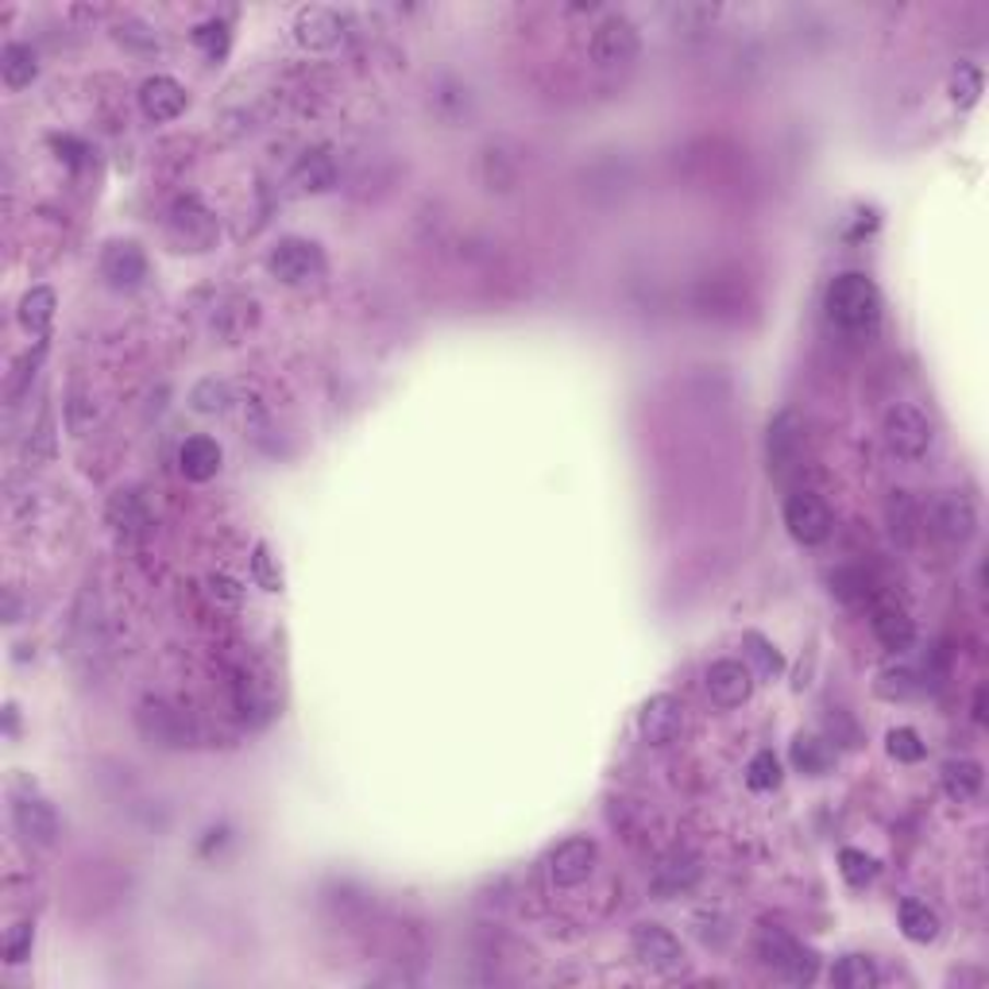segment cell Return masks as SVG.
I'll use <instances>...</instances> for the list:
<instances>
[{
    "label": "cell",
    "mask_w": 989,
    "mask_h": 989,
    "mask_svg": "<svg viewBox=\"0 0 989 989\" xmlns=\"http://www.w3.org/2000/svg\"><path fill=\"white\" fill-rule=\"evenodd\" d=\"M746 785L754 792H774L781 785V762H777L774 750H762V754L750 757L746 765Z\"/></svg>",
    "instance_id": "1f68e13d"
},
{
    "label": "cell",
    "mask_w": 989,
    "mask_h": 989,
    "mask_svg": "<svg viewBox=\"0 0 989 989\" xmlns=\"http://www.w3.org/2000/svg\"><path fill=\"white\" fill-rule=\"evenodd\" d=\"M140 113L151 125H170L186 113V90L167 74H155L140 85Z\"/></svg>",
    "instance_id": "9a60e30c"
},
{
    "label": "cell",
    "mask_w": 989,
    "mask_h": 989,
    "mask_svg": "<svg viewBox=\"0 0 989 989\" xmlns=\"http://www.w3.org/2000/svg\"><path fill=\"white\" fill-rule=\"evenodd\" d=\"M916 688H920V684H916V673L908 666H890L878 673V696H885V699H908V696H916Z\"/></svg>",
    "instance_id": "836d02e7"
},
{
    "label": "cell",
    "mask_w": 989,
    "mask_h": 989,
    "mask_svg": "<svg viewBox=\"0 0 989 989\" xmlns=\"http://www.w3.org/2000/svg\"><path fill=\"white\" fill-rule=\"evenodd\" d=\"M294 178H298V186L306 193H321L329 190V186L337 183V163L329 151H309L306 158L298 163V170H294Z\"/></svg>",
    "instance_id": "4316f807"
},
{
    "label": "cell",
    "mask_w": 989,
    "mask_h": 989,
    "mask_svg": "<svg viewBox=\"0 0 989 989\" xmlns=\"http://www.w3.org/2000/svg\"><path fill=\"white\" fill-rule=\"evenodd\" d=\"M221 460H225V452H221V445H216L213 437H205V433L190 437V441L178 449V468H183V475L193 483L213 480V475L221 472Z\"/></svg>",
    "instance_id": "d6986e66"
},
{
    "label": "cell",
    "mask_w": 989,
    "mask_h": 989,
    "mask_svg": "<svg viewBox=\"0 0 989 989\" xmlns=\"http://www.w3.org/2000/svg\"><path fill=\"white\" fill-rule=\"evenodd\" d=\"M878 981H882V974H878L873 958L866 955H843L832 970V986L839 989H873Z\"/></svg>",
    "instance_id": "83f0119b"
},
{
    "label": "cell",
    "mask_w": 989,
    "mask_h": 989,
    "mask_svg": "<svg viewBox=\"0 0 989 989\" xmlns=\"http://www.w3.org/2000/svg\"><path fill=\"white\" fill-rule=\"evenodd\" d=\"M827 317L847 333H870L882 321V291L862 271L839 274L827 286Z\"/></svg>",
    "instance_id": "6da1fadb"
},
{
    "label": "cell",
    "mask_w": 989,
    "mask_h": 989,
    "mask_svg": "<svg viewBox=\"0 0 989 989\" xmlns=\"http://www.w3.org/2000/svg\"><path fill=\"white\" fill-rule=\"evenodd\" d=\"M882 433H885V445L905 460H920L931 449V437H935L931 417L916 402H893L882 417Z\"/></svg>",
    "instance_id": "3957f363"
},
{
    "label": "cell",
    "mask_w": 989,
    "mask_h": 989,
    "mask_svg": "<svg viewBox=\"0 0 989 989\" xmlns=\"http://www.w3.org/2000/svg\"><path fill=\"white\" fill-rule=\"evenodd\" d=\"M785 526L789 533L800 541V545H820V541L832 538V510L820 495L812 491H792L789 499H785Z\"/></svg>",
    "instance_id": "ba28073f"
},
{
    "label": "cell",
    "mask_w": 989,
    "mask_h": 989,
    "mask_svg": "<svg viewBox=\"0 0 989 989\" xmlns=\"http://www.w3.org/2000/svg\"><path fill=\"white\" fill-rule=\"evenodd\" d=\"M699 878V866L692 855H681V850H673L669 858H661V866L654 870V890L661 893V897H676V893L692 890Z\"/></svg>",
    "instance_id": "ffe728a7"
},
{
    "label": "cell",
    "mask_w": 989,
    "mask_h": 989,
    "mask_svg": "<svg viewBox=\"0 0 989 989\" xmlns=\"http://www.w3.org/2000/svg\"><path fill=\"white\" fill-rule=\"evenodd\" d=\"M839 870H843V878H847V885H855V890H866V885L878 878V862L858 847L839 850Z\"/></svg>",
    "instance_id": "d6a6232c"
},
{
    "label": "cell",
    "mask_w": 989,
    "mask_h": 989,
    "mask_svg": "<svg viewBox=\"0 0 989 989\" xmlns=\"http://www.w3.org/2000/svg\"><path fill=\"white\" fill-rule=\"evenodd\" d=\"M32 923H16V928L9 931V940H4V963L9 966H20L27 955H32Z\"/></svg>",
    "instance_id": "ab89813d"
},
{
    "label": "cell",
    "mask_w": 989,
    "mask_h": 989,
    "mask_svg": "<svg viewBox=\"0 0 989 989\" xmlns=\"http://www.w3.org/2000/svg\"><path fill=\"white\" fill-rule=\"evenodd\" d=\"M870 626H873V638L882 641V646L890 649V654H905V649L916 641V623H913V615H908V611L900 608V603H893V599H882V603L873 608Z\"/></svg>",
    "instance_id": "ac0fdd59"
},
{
    "label": "cell",
    "mask_w": 989,
    "mask_h": 989,
    "mask_svg": "<svg viewBox=\"0 0 989 989\" xmlns=\"http://www.w3.org/2000/svg\"><path fill=\"white\" fill-rule=\"evenodd\" d=\"M108 522L117 526V530L125 533L128 541H132V538H140L143 526H148V510L140 507V499H136V495L120 491L117 499L108 503Z\"/></svg>",
    "instance_id": "f546056e"
},
{
    "label": "cell",
    "mask_w": 989,
    "mask_h": 989,
    "mask_svg": "<svg viewBox=\"0 0 989 989\" xmlns=\"http://www.w3.org/2000/svg\"><path fill=\"white\" fill-rule=\"evenodd\" d=\"M900 931L913 943H935L940 940V916L931 913L923 900H900Z\"/></svg>",
    "instance_id": "d4e9b609"
},
{
    "label": "cell",
    "mask_w": 989,
    "mask_h": 989,
    "mask_svg": "<svg viewBox=\"0 0 989 989\" xmlns=\"http://www.w3.org/2000/svg\"><path fill=\"white\" fill-rule=\"evenodd\" d=\"M193 43H198L201 50H205L209 59H225L228 55V27L225 24H201L198 32H193Z\"/></svg>",
    "instance_id": "f35d334b"
},
{
    "label": "cell",
    "mask_w": 989,
    "mask_h": 989,
    "mask_svg": "<svg viewBox=\"0 0 989 989\" xmlns=\"http://www.w3.org/2000/svg\"><path fill=\"white\" fill-rule=\"evenodd\" d=\"M267 271L286 286H306L325 274V256L314 240L283 236V240L271 248V256H267Z\"/></svg>",
    "instance_id": "277c9868"
},
{
    "label": "cell",
    "mask_w": 989,
    "mask_h": 989,
    "mask_svg": "<svg viewBox=\"0 0 989 989\" xmlns=\"http://www.w3.org/2000/svg\"><path fill=\"white\" fill-rule=\"evenodd\" d=\"M35 74H39V62H35V50L27 43H9V47L0 50V78H4L9 90L32 85Z\"/></svg>",
    "instance_id": "603a6c76"
},
{
    "label": "cell",
    "mask_w": 989,
    "mask_h": 989,
    "mask_svg": "<svg viewBox=\"0 0 989 989\" xmlns=\"http://www.w3.org/2000/svg\"><path fill=\"white\" fill-rule=\"evenodd\" d=\"M101 274L108 279L113 291H136L148 279V256L132 240L108 244L105 256H101Z\"/></svg>",
    "instance_id": "5bb4252c"
},
{
    "label": "cell",
    "mask_w": 989,
    "mask_h": 989,
    "mask_svg": "<svg viewBox=\"0 0 989 989\" xmlns=\"http://www.w3.org/2000/svg\"><path fill=\"white\" fill-rule=\"evenodd\" d=\"M213 596H221L225 603H240V588L228 576H213Z\"/></svg>",
    "instance_id": "60d3db41"
},
{
    "label": "cell",
    "mask_w": 989,
    "mask_h": 989,
    "mask_svg": "<svg viewBox=\"0 0 989 989\" xmlns=\"http://www.w3.org/2000/svg\"><path fill=\"white\" fill-rule=\"evenodd\" d=\"M294 39L306 50H333L344 39V16L325 4H309L294 16Z\"/></svg>",
    "instance_id": "7c38bea8"
},
{
    "label": "cell",
    "mask_w": 989,
    "mask_h": 989,
    "mask_svg": "<svg viewBox=\"0 0 989 989\" xmlns=\"http://www.w3.org/2000/svg\"><path fill=\"white\" fill-rule=\"evenodd\" d=\"M591 59H596V67H603V70L631 67V62L638 59V27H634L623 12L603 16L596 32H591Z\"/></svg>",
    "instance_id": "5b68a950"
},
{
    "label": "cell",
    "mask_w": 989,
    "mask_h": 989,
    "mask_svg": "<svg viewBox=\"0 0 989 989\" xmlns=\"http://www.w3.org/2000/svg\"><path fill=\"white\" fill-rule=\"evenodd\" d=\"M596 858H599V850L591 839H584V835L565 839L553 855H549V878H553L557 890H576V885H584L591 878Z\"/></svg>",
    "instance_id": "8fae6325"
},
{
    "label": "cell",
    "mask_w": 989,
    "mask_h": 989,
    "mask_svg": "<svg viewBox=\"0 0 989 989\" xmlns=\"http://www.w3.org/2000/svg\"><path fill=\"white\" fill-rule=\"evenodd\" d=\"M931 533L943 541V545H966L978 530V515H974V503L958 491H947L940 499L931 503V515H928Z\"/></svg>",
    "instance_id": "9c48e42d"
},
{
    "label": "cell",
    "mask_w": 989,
    "mask_h": 989,
    "mask_svg": "<svg viewBox=\"0 0 989 989\" xmlns=\"http://www.w3.org/2000/svg\"><path fill=\"white\" fill-rule=\"evenodd\" d=\"M832 762H835V750L823 739H815V734H800V739L792 742V765H797L800 774L820 777L832 769Z\"/></svg>",
    "instance_id": "484cf974"
},
{
    "label": "cell",
    "mask_w": 989,
    "mask_h": 989,
    "mask_svg": "<svg viewBox=\"0 0 989 989\" xmlns=\"http://www.w3.org/2000/svg\"><path fill=\"white\" fill-rule=\"evenodd\" d=\"M981 93V70L978 67H958L955 78H951V97H955V105L970 108L974 101H978Z\"/></svg>",
    "instance_id": "8d00e7d4"
},
{
    "label": "cell",
    "mask_w": 989,
    "mask_h": 989,
    "mask_svg": "<svg viewBox=\"0 0 989 989\" xmlns=\"http://www.w3.org/2000/svg\"><path fill=\"white\" fill-rule=\"evenodd\" d=\"M681 731H684V707L676 696L657 692V696H649L646 704H641L638 734L649 742V746H669V742L681 739Z\"/></svg>",
    "instance_id": "30bf717a"
},
{
    "label": "cell",
    "mask_w": 989,
    "mask_h": 989,
    "mask_svg": "<svg viewBox=\"0 0 989 989\" xmlns=\"http://www.w3.org/2000/svg\"><path fill=\"white\" fill-rule=\"evenodd\" d=\"M50 321H55V291H50V286H35V291H27L24 302H20V325H24L32 337L47 341Z\"/></svg>",
    "instance_id": "cb8c5ba5"
},
{
    "label": "cell",
    "mask_w": 989,
    "mask_h": 989,
    "mask_svg": "<svg viewBox=\"0 0 989 989\" xmlns=\"http://www.w3.org/2000/svg\"><path fill=\"white\" fill-rule=\"evenodd\" d=\"M769 468L777 475H785L792 464L800 460V449H804V425L792 410H781V414L769 422Z\"/></svg>",
    "instance_id": "2e32d148"
},
{
    "label": "cell",
    "mask_w": 989,
    "mask_h": 989,
    "mask_svg": "<svg viewBox=\"0 0 989 989\" xmlns=\"http://www.w3.org/2000/svg\"><path fill=\"white\" fill-rule=\"evenodd\" d=\"M190 402H193L198 414H221V410L228 407V387L225 382H216V379H201L198 387H193Z\"/></svg>",
    "instance_id": "e575fe53"
},
{
    "label": "cell",
    "mask_w": 989,
    "mask_h": 989,
    "mask_svg": "<svg viewBox=\"0 0 989 989\" xmlns=\"http://www.w3.org/2000/svg\"><path fill=\"white\" fill-rule=\"evenodd\" d=\"M885 510H890V530L897 538V545L913 549L916 533H920V515H916V503L908 499V491H893Z\"/></svg>",
    "instance_id": "f1b7e54d"
},
{
    "label": "cell",
    "mask_w": 989,
    "mask_h": 989,
    "mask_svg": "<svg viewBox=\"0 0 989 989\" xmlns=\"http://www.w3.org/2000/svg\"><path fill=\"white\" fill-rule=\"evenodd\" d=\"M890 754L897 757V762H905V765H916L923 757V742H920V734L913 731V727H897V731H890Z\"/></svg>",
    "instance_id": "d590c367"
},
{
    "label": "cell",
    "mask_w": 989,
    "mask_h": 989,
    "mask_svg": "<svg viewBox=\"0 0 989 989\" xmlns=\"http://www.w3.org/2000/svg\"><path fill=\"white\" fill-rule=\"evenodd\" d=\"M221 236L216 216L201 205L198 198H183L170 209V240L178 244V251H209Z\"/></svg>",
    "instance_id": "52a82bcc"
},
{
    "label": "cell",
    "mask_w": 989,
    "mask_h": 989,
    "mask_svg": "<svg viewBox=\"0 0 989 989\" xmlns=\"http://www.w3.org/2000/svg\"><path fill=\"white\" fill-rule=\"evenodd\" d=\"M140 731L148 734L151 742H158V746H183V739H186L183 719H178L175 711L163 707V704H143Z\"/></svg>",
    "instance_id": "7402d4cb"
},
{
    "label": "cell",
    "mask_w": 989,
    "mask_h": 989,
    "mask_svg": "<svg viewBox=\"0 0 989 989\" xmlns=\"http://www.w3.org/2000/svg\"><path fill=\"white\" fill-rule=\"evenodd\" d=\"M12 823H16V832L27 843H35V847H55V839H59V815L50 812V804H43L35 797H20L12 804Z\"/></svg>",
    "instance_id": "e0dca14e"
},
{
    "label": "cell",
    "mask_w": 989,
    "mask_h": 989,
    "mask_svg": "<svg viewBox=\"0 0 989 989\" xmlns=\"http://www.w3.org/2000/svg\"><path fill=\"white\" fill-rule=\"evenodd\" d=\"M757 955H762V963L769 966V970L781 974V978L792 981V986H808V981H815V974H820V955H815L812 947H804L800 940H792L789 931H781V928L762 931Z\"/></svg>",
    "instance_id": "7a4b0ae2"
},
{
    "label": "cell",
    "mask_w": 989,
    "mask_h": 989,
    "mask_svg": "<svg viewBox=\"0 0 989 989\" xmlns=\"http://www.w3.org/2000/svg\"><path fill=\"white\" fill-rule=\"evenodd\" d=\"M981 707H986V688H978V696H974V719H986V711H981Z\"/></svg>",
    "instance_id": "b9f144b4"
},
{
    "label": "cell",
    "mask_w": 989,
    "mask_h": 989,
    "mask_svg": "<svg viewBox=\"0 0 989 989\" xmlns=\"http://www.w3.org/2000/svg\"><path fill=\"white\" fill-rule=\"evenodd\" d=\"M742 646H746V657L754 661V669H757L762 681H774V676L785 673V657L777 654V646L769 638H762V634L750 631V634H742Z\"/></svg>",
    "instance_id": "4dcf8cb0"
},
{
    "label": "cell",
    "mask_w": 989,
    "mask_h": 989,
    "mask_svg": "<svg viewBox=\"0 0 989 989\" xmlns=\"http://www.w3.org/2000/svg\"><path fill=\"white\" fill-rule=\"evenodd\" d=\"M940 781H943V792L963 804V800H974L981 792V765L974 757H951L940 769Z\"/></svg>",
    "instance_id": "44dd1931"
},
{
    "label": "cell",
    "mask_w": 989,
    "mask_h": 989,
    "mask_svg": "<svg viewBox=\"0 0 989 989\" xmlns=\"http://www.w3.org/2000/svg\"><path fill=\"white\" fill-rule=\"evenodd\" d=\"M707 696L716 699L719 707H742L750 699V692H754V673H750V666H742V661H731V657H723V661H711L707 666Z\"/></svg>",
    "instance_id": "4fadbf2b"
},
{
    "label": "cell",
    "mask_w": 989,
    "mask_h": 989,
    "mask_svg": "<svg viewBox=\"0 0 989 989\" xmlns=\"http://www.w3.org/2000/svg\"><path fill=\"white\" fill-rule=\"evenodd\" d=\"M251 576H256V584H259L263 591H283V573L274 568L271 549H267L263 541L256 545V557H251Z\"/></svg>",
    "instance_id": "74e56055"
},
{
    "label": "cell",
    "mask_w": 989,
    "mask_h": 989,
    "mask_svg": "<svg viewBox=\"0 0 989 989\" xmlns=\"http://www.w3.org/2000/svg\"><path fill=\"white\" fill-rule=\"evenodd\" d=\"M631 947H634V955H638L641 966L666 974V978H673V974L684 970L681 940H676L669 928H661V923H634L631 928Z\"/></svg>",
    "instance_id": "8992f818"
}]
</instances>
